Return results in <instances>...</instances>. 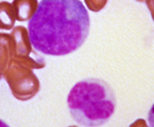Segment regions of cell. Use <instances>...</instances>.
Masks as SVG:
<instances>
[{
  "mask_svg": "<svg viewBox=\"0 0 154 127\" xmlns=\"http://www.w3.org/2000/svg\"><path fill=\"white\" fill-rule=\"evenodd\" d=\"M90 30V19L80 0H42L28 21V34L37 52L65 56L80 49Z\"/></svg>",
  "mask_w": 154,
  "mask_h": 127,
  "instance_id": "1",
  "label": "cell"
},
{
  "mask_svg": "<svg viewBox=\"0 0 154 127\" xmlns=\"http://www.w3.org/2000/svg\"><path fill=\"white\" fill-rule=\"evenodd\" d=\"M67 107L78 124L100 126L106 123L115 113L116 97L106 82L89 77L72 86L67 95Z\"/></svg>",
  "mask_w": 154,
  "mask_h": 127,
  "instance_id": "2",
  "label": "cell"
},
{
  "mask_svg": "<svg viewBox=\"0 0 154 127\" xmlns=\"http://www.w3.org/2000/svg\"><path fill=\"white\" fill-rule=\"evenodd\" d=\"M13 95L19 100H28L39 90V81L32 68L13 60L3 74Z\"/></svg>",
  "mask_w": 154,
  "mask_h": 127,
  "instance_id": "3",
  "label": "cell"
},
{
  "mask_svg": "<svg viewBox=\"0 0 154 127\" xmlns=\"http://www.w3.org/2000/svg\"><path fill=\"white\" fill-rule=\"evenodd\" d=\"M14 44L13 60L33 68H42L46 65L45 59L37 54H32V44L29 38L28 30L23 26H17L11 32Z\"/></svg>",
  "mask_w": 154,
  "mask_h": 127,
  "instance_id": "4",
  "label": "cell"
},
{
  "mask_svg": "<svg viewBox=\"0 0 154 127\" xmlns=\"http://www.w3.org/2000/svg\"><path fill=\"white\" fill-rule=\"evenodd\" d=\"M14 58V44L11 34L0 33V79Z\"/></svg>",
  "mask_w": 154,
  "mask_h": 127,
  "instance_id": "5",
  "label": "cell"
},
{
  "mask_svg": "<svg viewBox=\"0 0 154 127\" xmlns=\"http://www.w3.org/2000/svg\"><path fill=\"white\" fill-rule=\"evenodd\" d=\"M13 8L15 9L17 21H29L38 6L37 0H14Z\"/></svg>",
  "mask_w": 154,
  "mask_h": 127,
  "instance_id": "6",
  "label": "cell"
},
{
  "mask_svg": "<svg viewBox=\"0 0 154 127\" xmlns=\"http://www.w3.org/2000/svg\"><path fill=\"white\" fill-rule=\"evenodd\" d=\"M16 20V14L13 4L6 1L0 2V29H13Z\"/></svg>",
  "mask_w": 154,
  "mask_h": 127,
  "instance_id": "7",
  "label": "cell"
},
{
  "mask_svg": "<svg viewBox=\"0 0 154 127\" xmlns=\"http://www.w3.org/2000/svg\"><path fill=\"white\" fill-rule=\"evenodd\" d=\"M108 0H85V3H86L87 8L92 11H101L106 6Z\"/></svg>",
  "mask_w": 154,
  "mask_h": 127,
  "instance_id": "8",
  "label": "cell"
},
{
  "mask_svg": "<svg viewBox=\"0 0 154 127\" xmlns=\"http://www.w3.org/2000/svg\"><path fill=\"white\" fill-rule=\"evenodd\" d=\"M137 1H140V2H144L145 0H137Z\"/></svg>",
  "mask_w": 154,
  "mask_h": 127,
  "instance_id": "9",
  "label": "cell"
}]
</instances>
